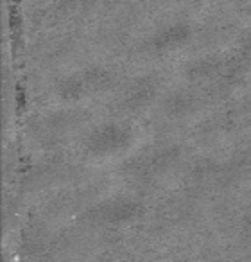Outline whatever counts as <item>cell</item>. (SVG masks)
<instances>
[{
	"instance_id": "6da1fadb",
	"label": "cell",
	"mask_w": 251,
	"mask_h": 262,
	"mask_svg": "<svg viewBox=\"0 0 251 262\" xmlns=\"http://www.w3.org/2000/svg\"><path fill=\"white\" fill-rule=\"evenodd\" d=\"M124 142H126V133H124L120 127L109 126V127H102L101 131H97V133L92 137L90 149L99 155H106V153H113V151L120 149V146H122Z\"/></svg>"
},
{
	"instance_id": "7a4b0ae2",
	"label": "cell",
	"mask_w": 251,
	"mask_h": 262,
	"mask_svg": "<svg viewBox=\"0 0 251 262\" xmlns=\"http://www.w3.org/2000/svg\"><path fill=\"white\" fill-rule=\"evenodd\" d=\"M59 94L65 99H77L83 94V83L76 79H66L65 83L59 86Z\"/></svg>"
}]
</instances>
